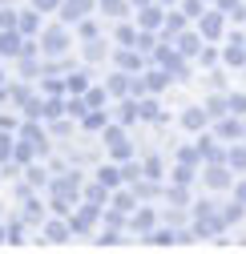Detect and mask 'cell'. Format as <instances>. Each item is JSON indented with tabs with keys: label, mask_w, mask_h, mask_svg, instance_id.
<instances>
[{
	"label": "cell",
	"mask_w": 246,
	"mask_h": 254,
	"mask_svg": "<svg viewBox=\"0 0 246 254\" xmlns=\"http://www.w3.org/2000/svg\"><path fill=\"white\" fill-rule=\"evenodd\" d=\"M85 8H89V0H69V4H65V16H85Z\"/></svg>",
	"instance_id": "cell-2"
},
{
	"label": "cell",
	"mask_w": 246,
	"mask_h": 254,
	"mask_svg": "<svg viewBox=\"0 0 246 254\" xmlns=\"http://www.w3.org/2000/svg\"><path fill=\"white\" fill-rule=\"evenodd\" d=\"M33 4H37V8H53V4H57V0H33Z\"/></svg>",
	"instance_id": "cell-6"
},
{
	"label": "cell",
	"mask_w": 246,
	"mask_h": 254,
	"mask_svg": "<svg viewBox=\"0 0 246 254\" xmlns=\"http://www.w3.org/2000/svg\"><path fill=\"white\" fill-rule=\"evenodd\" d=\"M45 49H49V53H61V49H65V33H61V28L49 33V37H45Z\"/></svg>",
	"instance_id": "cell-1"
},
{
	"label": "cell",
	"mask_w": 246,
	"mask_h": 254,
	"mask_svg": "<svg viewBox=\"0 0 246 254\" xmlns=\"http://www.w3.org/2000/svg\"><path fill=\"white\" fill-rule=\"evenodd\" d=\"M8 153H12V137H0V162H4Z\"/></svg>",
	"instance_id": "cell-4"
},
{
	"label": "cell",
	"mask_w": 246,
	"mask_h": 254,
	"mask_svg": "<svg viewBox=\"0 0 246 254\" xmlns=\"http://www.w3.org/2000/svg\"><path fill=\"white\" fill-rule=\"evenodd\" d=\"M0 24H4V28H12V24H16V16H12V12H0Z\"/></svg>",
	"instance_id": "cell-5"
},
{
	"label": "cell",
	"mask_w": 246,
	"mask_h": 254,
	"mask_svg": "<svg viewBox=\"0 0 246 254\" xmlns=\"http://www.w3.org/2000/svg\"><path fill=\"white\" fill-rule=\"evenodd\" d=\"M65 234H69V230L61 226V222H53V226H49V238H53V242H65Z\"/></svg>",
	"instance_id": "cell-3"
}]
</instances>
